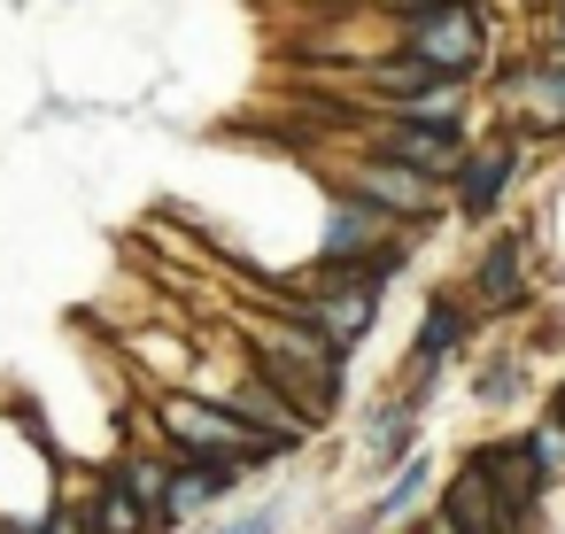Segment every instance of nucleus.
Wrapping results in <instances>:
<instances>
[{
  "label": "nucleus",
  "mask_w": 565,
  "mask_h": 534,
  "mask_svg": "<svg viewBox=\"0 0 565 534\" xmlns=\"http://www.w3.org/2000/svg\"><path fill=\"white\" fill-rule=\"evenodd\" d=\"M519 279H526V248H519V233H503L480 256V271H472V302L480 310H503V302H519Z\"/></svg>",
  "instance_id": "9b49d317"
},
{
  "label": "nucleus",
  "mask_w": 565,
  "mask_h": 534,
  "mask_svg": "<svg viewBox=\"0 0 565 534\" xmlns=\"http://www.w3.org/2000/svg\"><path fill=\"white\" fill-rule=\"evenodd\" d=\"M403 9H426V0H403Z\"/></svg>",
  "instance_id": "6ab92c4d"
},
{
  "label": "nucleus",
  "mask_w": 565,
  "mask_h": 534,
  "mask_svg": "<svg viewBox=\"0 0 565 534\" xmlns=\"http://www.w3.org/2000/svg\"><path fill=\"white\" fill-rule=\"evenodd\" d=\"M264 356V380L271 387H287L295 403H302V418L318 426L333 403H341V341H326V333H310V325H295V333H264L256 341Z\"/></svg>",
  "instance_id": "f257e3e1"
},
{
  "label": "nucleus",
  "mask_w": 565,
  "mask_h": 534,
  "mask_svg": "<svg viewBox=\"0 0 565 534\" xmlns=\"http://www.w3.org/2000/svg\"><path fill=\"white\" fill-rule=\"evenodd\" d=\"M163 426H171V441H186L194 457H225V464H256V457H271V441L241 418V410H217V403H194V395H171L163 403Z\"/></svg>",
  "instance_id": "20e7f679"
},
{
  "label": "nucleus",
  "mask_w": 565,
  "mask_h": 534,
  "mask_svg": "<svg viewBox=\"0 0 565 534\" xmlns=\"http://www.w3.org/2000/svg\"><path fill=\"white\" fill-rule=\"evenodd\" d=\"M403 47H411L418 63L449 71V78H472L488 32H480V17H472V0H426V9L403 17Z\"/></svg>",
  "instance_id": "f03ea898"
},
{
  "label": "nucleus",
  "mask_w": 565,
  "mask_h": 534,
  "mask_svg": "<svg viewBox=\"0 0 565 534\" xmlns=\"http://www.w3.org/2000/svg\"><path fill=\"white\" fill-rule=\"evenodd\" d=\"M418 480H426V472H418V464H411V472H403V480H395V488H387V511H403V503H411V495H418Z\"/></svg>",
  "instance_id": "f3484780"
},
{
  "label": "nucleus",
  "mask_w": 565,
  "mask_h": 534,
  "mask_svg": "<svg viewBox=\"0 0 565 534\" xmlns=\"http://www.w3.org/2000/svg\"><path fill=\"white\" fill-rule=\"evenodd\" d=\"M472 472L488 480V495H495V511H503V526H526L534 519V503H542V464L526 457V441H488L480 457H472Z\"/></svg>",
  "instance_id": "423d86ee"
},
{
  "label": "nucleus",
  "mask_w": 565,
  "mask_h": 534,
  "mask_svg": "<svg viewBox=\"0 0 565 534\" xmlns=\"http://www.w3.org/2000/svg\"><path fill=\"white\" fill-rule=\"evenodd\" d=\"M526 457L542 464V480H565V410H557L550 426H534V434H526Z\"/></svg>",
  "instance_id": "4468645a"
},
{
  "label": "nucleus",
  "mask_w": 565,
  "mask_h": 534,
  "mask_svg": "<svg viewBox=\"0 0 565 534\" xmlns=\"http://www.w3.org/2000/svg\"><path fill=\"white\" fill-rule=\"evenodd\" d=\"M102 526H109V534H140V526H148V511H140L125 488H109V503H102Z\"/></svg>",
  "instance_id": "dca6fc26"
},
{
  "label": "nucleus",
  "mask_w": 565,
  "mask_h": 534,
  "mask_svg": "<svg viewBox=\"0 0 565 534\" xmlns=\"http://www.w3.org/2000/svg\"><path fill=\"white\" fill-rule=\"evenodd\" d=\"M225 534H271V519H241V526H225Z\"/></svg>",
  "instance_id": "a211bd4d"
},
{
  "label": "nucleus",
  "mask_w": 565,
  "mask_h": 534,
  "mask_svg": "<svg viewBox=\"0 0 565 534\" xmlns=\"http://www.w3.org/2000/svg\"><path fill=\"white\" fill-rule=\"evenodd\" d=\"M511 171H519V156H511V148H480V156H457V202H465L472 217H488V210L503 202Z\"/></svg>",
  "instance_id": "9d476101"
},
{
  "label": "nucleus",
  "mask_w": 565,
  "mask_h": 534,
  "mask_svg": "<svg viewBox=\"0 0 565 534\" xmlns=\"http://www.w3.org/2000/svg\"><path fill=\"white\" fill-rule=\"evenodd\" d=\"M380 156H395V163H411V171H426V179H457V125H418V117H387L380 125Z\"/></svg>",
  "instance_id": "6e6552de"
},
{
  "label": "nucleus",
  "mask_w": 565,
  "mask_h": 534,
  "mask_svg": "<svg viewBox=\"0 0 565 534\" xmlns=\"http://www.w3.org/2000/svg\"><path fill=\"white\" fill-rule=\"evenodd\" d=\"M349 194H356V202H372V210H387L395 225H403V217H434V202H441V194H434V179H426V171H411V163H395V156L356 163V171H349Z\"/></svg>",
  "instance_id": "0eeeda50"
},
{
  "label": "nucleus",
  "mask_w": 565,
  "mask_h": 534,
  "mask_svg": "<svg viewBox=\"0 0 565 534\" xmlns=\"http://www.w3.org/2000/svg\"><path fill=\"white\" fill-rule=\"evenodd\" d=\"M457 341H465V310L457 302H434L426 325H418V364H441V349H457Z\"/></svg>",
  "instance_id": "ddd939ff"
},
{
  "label": "nucleus",
  "mask_w": 565,
  "mask_h": 534,
  "mask_svg": "<svg viewBox=\"0 0 565 534\" xmlns=\"http://www.w3.org/2000/svg\"><path fill=\"white\" fill-rule=\"evenodd\" d=\"M326 264H372L380 279L403 264V241H395V217L387 210H372V202H341L333 217H326V248H318Z\"/></svg>",
  "instance_id": "39448f33"
},
{
  "label": "nucleus",
  "mask_w": 565,
  "mask_h": 534,
  "mask_svg": "<svg viewBox=\"0 0 565 534\" xmlns=\"http://www.w3.org/2000/svg\"><path fill=\"white\" fill-rule=\"evenodd\" d=\"M372 287H380V271L372 264H326V295H287V310H295V325H310V333H326V341H364V325H372Z\"/></svg>",
  "instance_id": "7ed1b4c3"
},
{
  "label": "nucleus",
  "mask_w": 565,
  "mask_h": 534,
  "mask_svg": "<svg viewBox=\"0 0 565 534\" xmlns=\"http://www.w3.org/2000/svg\"><path fill=\"white\" fill-rule=\"evenodd\" d=\"M117 488H125V495H132L148 519H156V511H163V488H171V472H163V464H125V480H117Z\"/></svg>",
  "instance_id": "2eb2a0df"
},
{
  "label": "nucleus",
  "mask_w": 565,
  "mask_h": 534,
  "mask_svg": "<svg viewBox=\"0 0 565 534\" xmlns=\"http://www.w3.org/2000/svg\"><path fill=\"white\" fill-rule=\"evenodd\" d=\"M441 519H449L457 534H511V526H503V511H495V495H488V480H480L472 464L449 480V503H441Z\"/></svg>",
  "instance_id": "f8f14e48"
},
{
  "label": "nucleus",
  "mask_w": 565,
  "mask_h": 534,
  "mask_svg": "<svg viewBox=\"0 0 565 534\" xmlns=\"http://www.w3.org/2000/svg\"><path fill=\"white\" fill-rule=\"evenodd\" d=\"M233 410H241V418H248V426H256V434H264L271 449H295V441L310 434V418H302V403H295L287 387H271L264 372H256V380H248V387L233 395Z\"/></svg>",
  "instance_id": "1a4fd4ad"
}]
</instances>
